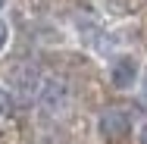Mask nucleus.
I'll list each match as a JSON object with an SVG mask.
<instances>
[{
    "label": "nucleus",
    "mask_w": 147,
    "mask_h": 144,
    "mask_svg": "<svg viewBox=\"0 0 147 144\" xmlns=\"http://www.w3.org/2000/svg\"><path fill=\"white\" fill-rule=\"evenodd\" d=\"M34 97H38L41 113L59 116V113H66V107H69V100H72V91H69V85H66V78L47 75V78H41V88H38Z\"/></svg>",
    "instance_id": "2"
},
{
    "label": "nucleus",
    "mask_w": 147,
    "mask_h": 144,
    "mask_svg": "<svg viewBox=\"0 0 147 144\" xmlns=\"http://www.w3.org/2000/svg\"><path fill=\"white\" fill-rule=\"evenodd\" d=\"M9 110H13V97H9V91H6V88L0 85V116H6Z\"/></svg>",
    "instance_id": "6"
},
{
    "label": "nucleus",
    "mask_w": 147,
    "mask_h": 144,
    "mask_svg": "<svg viewBox=\"0 0 147 144\" xmlns=\"http://www.w3.org/2000/svg\"><path fill=\"white\" fill-rule=\"evenodd\" d=\"M138 144H147V122L138 128Z\"/></svg>",
    "instance_id": "8"
},
{
    "label": "nucleus",
    "mask_w": 147,
    "mask_h": 144,
    "mask_svg": "<svg viewBox=\"0 0 147 144\" xmlns=\"http://www.w3.org/2000/svg\"><path fill=\"white\" fill-rule=\"evenodd\" d=\"M38 88H41V75H38V69H31V66H19V69H16V94L31 97V94H38Z\"/></svg>",
    "instance_id": "4"
},
{
    "label": "nucleus",
    "mask_w": 147,
    "mask_h": 144,
    "mask_svg": "<svg viewBox=\"0 0 147 144\" xmlns=\"http://www.w3.org/2000/svg\"><path fill=\"white\" fill-rule=\"evenodd\" d=\"M131 132H135V122H131L128 110H122V107H107L103 113L97 116V135L107 144L125 141Z\"/></svg>",
    "instance_id": "3"
},
{
    "label": "nucleus",
    "mask_w": 147,
    "mask_h": 144,
    "mask_svg": "<svg viewBox=\"0 0 147 144\" xmlns=\"http://www.w3.org/2000/svg\"><path fill=\"white\" fill-rule=\"evenodd\" d=\"M138 88H141V94H144V100H147V69L141 72V82H138Z\"/></svg>",
    "instance_id": "7"
},
{
    "label": "nucleus",
    "mask_w": 147,
    "mask_h": 144,
    "mask_svg": "<svg viewBox=\"0 0 147 144\" xmlns=\"http://www.w3.org/2000/svg\"><path fill=\"white\" fill-rule=\"evenodd\" d=\"M6 3H9V0H0V9H3V6H6Z\"/></svg>",
    "instance_id": "9"
},
{
    "label": "nucleus",
    "mask_w": 147,
    "mask_h": 144,
    "mask_svg": "<svg viewBox=\"0 0 147 144\" xmlns=\"http://www.w3.org/2000/svg\"><path fill=\"white\" fill-rule=\"evenodd\" d=\"M9 38H13V31H9V22H6L3 16H0V53H3L6 47H9Z\"/></svg>",
    "instance_id": "5"
},
{
    "label": "nucleus",
    "mask_w": 147,
    "mask_h": 144,
    "mask_svg": "<svg viewBox=\"0 0 147 144\" xmlns=\"http://www.w3.org/2000/svg\"><path fill=\"white\" fill-rule=\"evenodd\" d=\"M141 72H144V66H141V59L135 57V53H116V57L110 59V66H107L110 85L116 88V91H122V94L138 88Z\"/></svg>",
    "instance_id": "1"
}]
</instances>
